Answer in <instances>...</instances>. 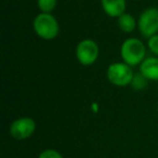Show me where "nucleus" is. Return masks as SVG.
Instances as JSON below:
<instances>
[{
  "label": "nucleus",
  "instance_id": "nucleus-1",
  "mask_svg": "<svg viewBox=\"0 0 158 158\" xmlns=\"http://www.w3.org/2000/svg\"><path fill=\"white\" fill-rule=\"evenodd\" d=\"M145 55V47L135 38L127 39L121 46V56L129 65L139 64Z\"/></svg>",
  "mask_w": 158,
  "mask_h": 158
},
{
  "label": "nucleus",
  "instance_id": "nucleus-2",
  "mask_svg": "<svg viewBox=\"0 0 158 158\" xmlns=\"http://www.w3.org/2000/svg\"><path fill=\"white\" fill-rule=\"evenodd\" d=\"M34 28L36 33L44 39H53L59 34V25L52 15L41 13L34 21Z\"/></svg>",
  "mask_w": 158,
  "mask_h": 158
},
{
  "label": "nucleus",
  "instance_id": "nucleus-3",
  "mask_svg": "<svg viewBox=\"0 0 158 158\" xmlns=\"http://www.w3.org/2000/svg\"><path fill=\"white\" fill-rule=\"evenodd\" d=\"M107 76L112 84L123 87L131 82L132 70L127 64L115 63L108 67Z\"/></svg>",
  "mask_w": 158,
  "mask_h": 158
},
{
  "label": "nucleus",
  "instance_id": "nucleus-4",
  "mask_svg": "<svg viewBox=\"0 0 158 158\" xmlns=\"http://www.w3.org/2000/svg\"><path fill=\"white\" fill-rule=\"evenodd\" d=\"M139 28L144 37H153L158 31V9L146 10L140 18Z\"/></svg>",
  "mask_w": 158,
  "mask_h": 158
},
{
  "label": "nucleus",
  "instance_id": "nucleus-5",
  "mask_svg": "<svg viewBox=\"0 0 158 158\" xmlns=\"http://www.w3.org/2000/svg\"><path fill=\"white\" fill-rule=\"evenodd\" d=\"M77 59L84 65H90L97 60L99 54V48L93 40H82L77 47Z\"/></svg>",
  "mask_w": 158,
  "mask_h": 158
},
{
  "label": "nucleus",
  "instance_id": "nucleus-6",
  "mask_svg": "<svg viewBox=\"0 0 158 158\" xmlns=\"http://www.w3.org/2000/svg\"><path fill=\"white\" fill-rule=\"evenodd\" d=\"M35 121L31 118H20L15 120L11 125L10 128V132L13 138L18 139V140H24L27 139L34 133L35 131Z\"/></svg>",
  "mask_w": 158,
  "mask_h": 158
},
{
  "label": "nucleus",
  "instance_id": "nucleus-7",
  "mask_svg": "<svg viewBox=\"0 0 158 158\" xmlns=\"http://www.w3.org/2000/svg\"><path fill=\"white\" fill-rule=\"evenodd\" d=\"M103 9L110 16H121L126 9L125 0H102Z\"/></svg>",
  "mask_w": 158,
  "mask_h": 158
},
{
  "label": "nucleus",
  "instance_id": "nucleus-8",
  "mask_svg": "<svg viewBox=\"0 0 158 158\" xmlns=\"http://www.w3.org/2000/svg\"><path fill=\"white\" fill-rule=\"evenodd\" d=\"M141 73L147 79L158 80V59H147L141 64Z\"/></svg>",
  "mask_w": 158,
  "mask_h": 158
},
{
  "label": "nucleus",
  "instance_id": "nucleus-9",
  "mask_svg": "<svg viewBox=\"0 0 158 158\" xmlns=\"http://www.w3.org/2000/svg\"><path fill=\"white\" fill-rule=\"evenodd\" d=\"M119 27L123 31H132L135 27V21L129 14H123L119 16Z\"/></svg>",
  "mask_w": 158,
  "mask_h": 158
},
{
  "label": "nucleus",
  "instance_id": "nucleus-10",
  "mask_svg": "<svg viewBox=\"0 0 158 158\" xmlns=\"http://www.w3.org/2000/svg\"><path fill=\"white\" fill-rule=\"evenodd\" d=\"M39 9L44 13H50L56 6V0H38Z\"/></svg>",
  "mask_w": 158,
  "mask_h": 158
},
{
  "label": "nucleus",
  "instance_id": "nucleus-11",
  "mask_svg": "<svg viewBox=\"0 0 158 158\" xmlns=\"http://www.w3.org/2000/svg\"><path fill=\"white\" fill-rule=\"evenodd\" d=\"M39 158H63L61 156V154L57 153L54 149H47V151L42 152L40 154Z\"/></svg>",
  "mask_w": 158,
  "mask_h": 158
},
{
  "label": "nucleus",
  "instance_id": "nucleus-12",
  "mask_svg": "<svg viewBox=\"0 0 158 158\" xmlns=\"http://www.w3.org/2000/svg\"><path fill=\"white\" fill-rule=\"evenodd\" d=\"M148 47L154 53L158 54V35H154L148 41Z\"/></svg>",
  "mask_w": 158,
  "mask_h": 158
}]
</instances>
